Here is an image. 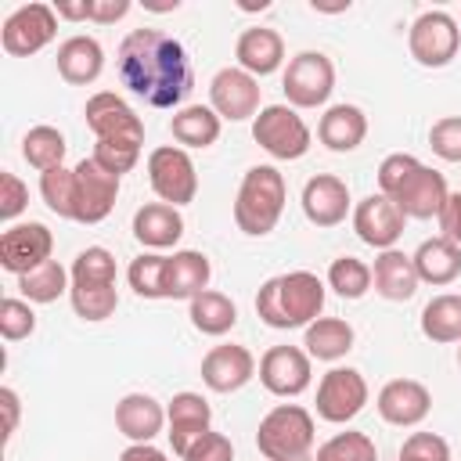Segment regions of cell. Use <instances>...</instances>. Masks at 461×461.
I'll return each instance as SVG.
<instances>
[{
  "instance_id": "obj_1",
  "label": "cell",
  "mask_w": 461,
  "mask_h": 461,
  "mask_svg": "<svg viewBox=\"0 0 461 461\" xmlns=\"http://www.w3.org/2000/svg\"><path fill=\"white\" fill-rule=\"evenodd\" d=\"M115 68L122 86L151 108H176L194 86L184 43L162 29H130L119 43Z\"/></svg>"
},
{
  "instance_id": "obj_2",
  "label": "cell",
  "mask_w": 461,
  "mask_h": 461,
  "mask_svg": "<svg viewBox=\"0 0 461 461\" xmlns=\"http://www.w3.org/2000/svg\"><path fill=\"white\" fill-rule=\"evenodd\" d=\"M328 285L310 274V270H288L259 285L256 292V313L267 328L292 331V328H310L321 310H324Z\"/></svg>"
},
{
  "instance_id": "obj_3",
  "label": "cell",
  "mask_w": 461,
  "mask_h": 461,
  "mask_svg": "<svg viewBox=\"0 0 461 461\" xmlns=\"http://www.w3.org/2000/svg\"><path fill=\"white\" fill-rule=\"evenodd\" d=\"M68 274H72L68 299H72L76 317H83V321H108L115 313V306H119L115 256L104 245H90V249H83L72 259Z\"/></svg>"
},
{
  "instance_id": "obj_4",
  "label": "cell",
  "mask_w": 461,
  "mask_h": 461,
  "mask_svg": "<svg viewBox=\"0 0 461 461\" xmlns=\"http://www.w3.org/2000/svg\"><path fill=\"white\" fill-rule=\"evenodd\" d=\"M285 202H288L285 173L277 166H249L238 184V198H234L238 230L249 238L270 234L285 212Z\"/></svg>"
},
{
  "instance_id": "obj_5",
  "label": "cell",
  "mask_w": 461,
  "mask_h": 461,
  "mask_svg": "<svg viewBox=\"0 0 461 461\" xmlns=\"http://www.w3.org/2000/svg\"><path fill=\"white\" fill-rule=\"evenodd\" d=\"M256 447L267 461H299L313 447V414L299 403H277L256 429Z\"/></svg>"
},
{
  "instance_id": "obj_6",
  "label": "cell",
  "mask_w": 461,
  "mask_h": 461,
  "mask_svg": "<svg viewBox=\"0 0 461 461\" xmlns=\"http://www.w3.org/2000/svg\"><path fill=\"white\" fill-rule=\"evenodd\" d=\"M252 140L277 162H295L310 151L313 137L292 104H263L252 119Z\"/></svg>"
},
{
  "instance_id": "obj_7",
  "label": "cell",
  "mask_w": 461,
  "mask_h": 461,
  "mask_svg": "<svg viewBox=\"0 0 461 461\" xmlns=\"http://www.w3.org/2000/svg\"><path fill=\"white\" fill-rule=\"evenodd\" d=\"M281 90L288 97V104L299 112V108H321L328 104L331 90H335V65L328 54L321 50H299L285 76H281Z\"/></svg>"
},
{
  "instance_id": "obj_8",
  "label": "cell",
  "mask_w": 461,
  "mask_h": 461,
  "mask_svg": "<svg viewBox=\"0 0 461 461\" xmlns=\"http://www.w3.org/2000/svg\"><path fill=\"white\" fill-rule=\"evenodd\" d=\"M148 184L158 194V202L166 205H187L198 194V173L194 162L187 155V148L180 144H162L148 155Z\"/></svg>"
},
{
  "instance_id": "obj_9",
  "label": "cell",
  "mask_w": 461,
  "mask_h": 461,
  "mask_svg": "<svg viewBox=\"0 0 461 461\" xmlns=\"http://www.w3.org/2000/svg\"><path fill=\"white\" fill-rule=\"evenodd\" d=\"M411 58L425 68H443L461 47V25L447 11H421L407 29Z\"/></svg>"
},
{
  "instance_id": "obj_10",
  "label": "cell",
  "mask_w": 461,
  "mask_h": 461,
  "mask_svg": "<svg viewBox=\"0 0 461 461\" xmlns=\"http://www.w3.org/2000/svg\"><path fill=\"white\" fill-rule=\"evenodd\" d=\"M58 36V11L50 4H22L14 7L7 18H4V29H0V47L11 54V58H29V54H40L50 40Z\"/></svg>"
},
{
  "instance_id": "obj_11",
  "label": "cell",
  "mask_w": 461,
  "mask_h": 461,
  "mask_svg": "<svg viewBox=\"0 0 461 461\" xmlns=\"http://www.w3.org/2000/svg\"><path fill=\"white\" fill-rule=\"evenodd\" d=\"M76 173V202H72V220L76 223H101L112 209H115V198H119V184L122 176L108 173L104 166H97L90 155L79 158L72 166Z\"/></svg>"
},
{
  "instance_id": "obj_12",
  "label": "cell",
  "mask_w": 461,
  "mask_h": 461,
  "mask_svg": "<svg viewBox=\"0 0 461 461\" xmlns=\"http://www.w3.org/2000/svg\"><path fill=\"white\" fill-rule=\"evenodd\" d=\"M367 382L357 367H331L317 382V418L331 425L353 421L367 407Z\"/></svg>"
},
{
  "instance_id": "obj_13",
  "label": "cell",
  "mask_w": 461,
  "mask_h": 461,
  "mask_svg": "<svg viewBox=\"0 0 461 461\" xmlns=\"http://www.w3.org/2000/svg\"><path fill=\"white\" fill-rule=\"evenodd\" d=\"M259 79L249 76L245 68L238 65H227L220 68L212 79H209V108L227 119V122H245V119H256L259 115Z\"/></svg>"
},
{
  "instance_id": "obj_14",
  "label": "cell",
  "mask_w": 461,
  "mask_h": 461,
  "mask_svg": "<svg viewBox=\"0 0 461 461\" xmlns=\"http://www.w3.org/2000/svg\"><path fill=\"white\" fill-rule=\"evenodd\" d=\"M54 252V234L47 223H11L4 234H0V267L14 277L43 267Z\"/></svg>"
},
{
  "instance_id": "obj_15",
  "label": "cell",
  "mask_w": 461,
  "mask_h": 461,
  "mask_svg": "<svg viewBox=\"0 0 461 461\" xmlns=\"http://www.w3.org/2000/svg\"><path fill=\"white\" fill-rule=\"evenodd\" d=\"M86 126L94 133V140H133L144 144V122L140 115L112 90H97L86 97Z\"/></svg>"
},
{
  "instance_id": "obj_16",
  "label": "cell",
  "mask_w": 461,
  "mask_h": 461,
  "mask_svg": "<svg viewBox=\"0 0 461 461\" xmlns=\"http://www.w3.org/2000/svg\"><path fill=\"white\" fill-rule=\"evenodd\" d=\"M403 223H407L403 209L389 194H382V191L378 194H367V198H360L353 205V230H357V238L364 245L378 249V252L396 249V241L403 234Z\"/></svg>"
},
{
  "instance_id": "obj_17",
  "label": "cell",
  "mask_w": 461,
  "mask_h": 461,
  "mask_svg": "<svg viewBox=\"0 0 461 461\" xmlns=\"http://www.w3.org/2000/svg\"><path fill=\"white\" fill-rule=\"evenodd\" d=\"M313 367H310V353L299 346H270L259 357V382L267 393L274 396H299L310 389Z\"/></svg>"
},
{
  "instance_id": "obj_18",
  "label": "cell",
  "mask_w": 461,
  "mask_h": 461,
  "mask_svg": "<svg viewBox=\"0 0 461 461\" xmlns=\"http://www.w3.org/2000/svg\"><path fill=\"white\" fill-rule=\"evenodd\" d=\"M375 407L382 414V421L396 425V429H414L429 418L432 411V393L425 382L418 378H393L378 389L375 396Z\"/></svg>"
},
{
  "instance_id": "obj_19",
  "label": "cell",
  "mask_w": 461,
  "mask_h": 461,
  "mask_svg": "<svg viewBox=\"0 0 461 461\" xmlns=\"http://www.w3.org/2000/svg\"><path fill=\"white\" fill-rule=\"evenodd\" d=\"M252 375H256V357L238 342L212 346L202 357V382L212 393H238L241 385L252 382Z\"/></svg>"
},
{
  "instance_id": "obj_20",
  "label": "cell",
  "mask_w": 461,
  "mask_h": 461,
  "mask_svg": "<svg viewBox=\"0 0 461 461\" xmlns=\"http://www.w3.org/2000/svg\"><path fill=\"white\" fill-rule=\"evenodd\" d=\"M349 212V187L335 173H317L303 184V216L313 227H339Z\"/></svg>"
},
{
  "instance_id": "obj_21",
  "label": "cell",
  "mask_w": 461,
  "mask_h": 461,
  "mask_svg": "<svg viewBox=\"0 0 461 461\" xmlns=\"http://www.w3.org/2000/svg\"><path fill=\"white\" fill-rule=\"evenodd\" d=\"M209 425H212V407H209V400L202 393H176L166 403V429H169L166 436H169L176 457H184L187 447L202 432H209Z\"/></svg>"
},
{
  "instance_id": "obj_22",
  "label": "cell",
  "mask_w": 461,
  "mask_h": 461,
  "mask_svg": "<svg viewBox=\"0 0 461 461\" xmlns=\"http://www.w3.org/2000/svg\"><path fill=\"white\" fill-rule=\"evenodd\" d=\"M447 194H450V187H447L443 173L421 162V166L411 173V180L396 191L393 202H396V205L403 209V216H411V220H432V216H439Z\"/></svg>"
},
{
  "instance_id": "obj_23",
  "label": "cell",
  "mask_w": 461,
  "mask_h": 461,
  "mask_svg": "<svg viewBox=\"0 0 461 461\" xmlns=\"http://www.w3.org/2000/svg\"><path fill=\"white\" fill-rule=\"evenodd\" d=\"M234 58H238V68H245L249 76L263 79V76H274L281 65H285V40L277 29H267V25H252L238 36L234 43Z\"/></svg>"
},
{
  "instance_id": "obj_24",
  "label": "cell",
  "mask_w": 461,
  "mask_h": 461,
  "mask_svg": "<svg viewBox=\"0 0 461 461\" xmlns=\"http://www.w3.org/2000/svg\"><path fill=\"white\" fill-rule=\"evenodd\" d=\"M115 429L130 443H151L166 429V407L151 393H126L115 403Z\"/></svg>"
},
{
  "instance_id": "obj_25",
  "label": "cell",
  "mask_w": 461,
  "mask_h": 461,
  "mask_svg": "<svg viewBox=\"0 0 461 461\" xmlns=\"http://www.w3.org/2000/svg\"><path fill=\"white\" fill-rule=\"evenodd\" d=\"M133 238L151 249V252H162V249H173L180 238H184V216L176 205H166V202H148L133 212Z\"/></svg>"
},
{
  "instance_id": "obj_26",
  "label": "cell",
  "mask_w": 461,
  "mask_h": 461,
  "mask_svg": "<svg viewBox=\"0 0 461 461\" xmlns=\"http://www.w3.org/2000/svg\"><path fill=\"white\" fill-rule=\"evenodd\" d=\"M371 285L382 299L389 303H407L414 292H418V270H414V259L403 252V249H385L375 256V267H371Z\"/></svg>"
},
{
  "instance_id": "obj_27",
  "label": "cell",
  "mask_w": 461,
  "mask_h": 461,
  "mask_svg": "<svg viewBox=\"0 0 461 461\" xmlns=\"http://www.w3.org/2000/svg\"><path fill=\"white\" fill-rule=\"evenodd\" d=\"M317 137H321V144L328 151H339V155L360 148L364 137H367V115H364V108L346 104V101L324 108V115L317 122Z\"/></svg>"
},
{
  "instance_id": "obj_28",
  "label": "cell",
  "mask_w": 461,
  "mask_h": 461,
  "mask_svg": "<svg viewBox=\"0 0 461 461\" xmlns=\"http://www.w3.org/2000/svg\"><path fill=\"white\" fill-rule=\"evenodd\" d=\"M209 277H212V267L205 252L180 249L166 256V299H194L209 288Z\"/></svg>"
},
{
  "instance_id": "obj_29",
  "label": "cell",
  "mask_w": 461,
  "mask_h": 461,
  "mask_svg": "<svg viewBox=\"0 0 461 461\" xmlns=\"http://www.w3.org/2000/svg\"><path fill=\"white\" fill-rule=\"evenodd\" d=\"M104 72V47L94 36H68L58 47V76L72 86H86Z\"/></svg>"
},
{
  "instance_id": "obj_30",
  "label": "cell",
  "mask_w": 461,
  "mask_h": 461,
  "mask_svg": "<svg viewBox=\"0 0 461 461\" xmlns=\"http://www.w3.org/2000/svg\"><path fill=\"white\" fill-rule=\"evenodd\" d=\"M414 259V270H418V281L425 285H450L461 277V245L447 241V238H429L418 245V252L411 256Z\"/></svg>"
},
{
  "instance_id": "obj_31",
  "label": "cell",
  "mask_w": 461,
  "mask_h": 461,
  "mask_svg": "<svg viewBox=\"0 0 461 461\" xmlns=\"http://www.w3.org/2000/svg\"><path fill=\"white\" fill-rule=\"evenodd\" d=\"M223 119L209 104H184L169 119V133L180 148H212L220 140Z\"/></svg>"
},
{
  "instance_id": "obj_32",
  "label": "cell",
  "mask_w": 461,
  "mask_h": 461,
  "mask_svg": "<svg viewBox=\"0 0 461 461\" xmlns=\"http://www.w3.org/2000/svg\"><path fill=\"white\" fill-rule=\"evenodd\" d=\"M353 324L342 321V317H317L306 335H303V346L310 353V360H324V364H335L342 360L349 349H353Z\"/></svg>"
},
{
  "instance_id": "obj_33",
  "label": "cell",
  "mask_w": 461,
  "mask_h": 461,
  "mask_svg": "<svg viewBox=\"0 0 461 461\" xmlns=\"http://www.w3.org/2000/svg\"><path fill=\"white\" fill-rule=\"evenodd\" d=\"M421 335L429 342H439V346H450V342H461V295L457 292H443V295H432L421 310Z\"/></svg>"
},
{
  "instance_id": "obj_34",
  "label": "cell",
  "mask_w": 461,
  "mask_h": 461,
  "mask_svg": "<svg viewBox=\"0 0 461 461\" xmlns=\"http://www.w3.org/2000/svg\"><path fill=\"white\" fill-rule=\"evenodd\" d=\"M187 317H191V324H194L202 335L220 339V335H227V331L238 324V306L230 303V295L205 288L202 295H194V299H191Z\"/></svg>"
},
{
  "instance_id": "obj_35",
  "label": "cell",
  "mask_w": 461,
  "mask_h": 461,
  "mask_svg": "<svg viewBox=\"0 0 461 461\" xmlns=\"http://www.w3.org/2000/svg\"><path fill=\"white\" fill-rule=\"evenodd\" d=\"M68 288H72V274L58 259H47L43 267H36V270L18 277V292L29 303H58Z\"/></svg>"
},
{
  "instance_id": "obj_36",
  "label": "cell",
  "mask_w": 461,
  "mask_h": 461,
  "mask_svg": "<svg viewBox=\"0 0 461 461\" xmlns=\"http://www.w3.org/2000/svg\"><path fill=\"white\" fill-rule=\"evenodd\" d=\"M65 148H68V144H65V133L54 130V126H32V130L22 137V158H25L32 169H40V173L65 166Z\"/></svg>"
},
{
  "instance_id": "obj_37",
  "label": "cell",
  "mask_w": 461,
  "mask_h": 461,
  "mask_svg": "<svg viewBox=\"0 0 461 461\" xmlns=\"http://www.w3.org/2000/svg\"><path fill=\"white\" fill-rule=\"evenodd\" d=\"M126 281L140 299H166V256L162 252H140L126 267Z\"/></svg>"
},
{
  "instance_id": "obj_38",
  "label": "cell",
  "mask_w": 461,
  "mask_h": 461,
  "mask_svg": "<svg viewBox=\"0 0 461 461\" xmlns=\"http://www.w3.org/2000/svg\"><path fill=\"white\" fill-rule=\"evenodd\" d=\"M328 288L342 299H364L371 292V267L357 256H339L328 267Z\"/></svg>"
},
{
  "instance_id": "obj_39",
  "label": "cell",
  "mask_w": 461,
  "mask_h": 461,
  "mask_svg": "<svg viewBox=\"0 0 461 461\" xmlns=\"http://www.w3.org/2000/svg\"><path fill=\"white\" fill-rule=\"evenodd\" d=\"M317 461H378V447L367 432L346 429L317 447Z\"/></svg>"
},
{
  "instance_id": "obj_40",
  "label": "cell",
  "mask_w": 461,
  "mask_h": 461,
  "mask_svg": "<svg viewBox=\"0 0 461 461\" xmlns=\"http://www.w3.org/2000/svg\"><path fill=\"white\" fill-rule=\"evenodd\" d=\"M40 198L43 205L61 216V220H72V202H76V173L68 166H58V169H47L40 173Z\"/></svg>"
},
{
  "instance_id": "obj_41",
  "label": "cell",
  "mask_w": 461,
  "mask_h": 461,
  "mask_svg": "<svg viewBox=\"0 0 461 461\" xmlns=\"http://www.w3.org/2000/svg\"><path fill=\"white\" fill-rule=\"evenodd\" d=\"M140 148H144V144H133V140H94L90 158H94L97 166H104L108 173L122 176V173H130V169L140 162Z\"/></svg>"
},
{
  "instance_id": "obj_42",
  "label": "cell",
  "mask_w": 461,
  "mask_h": 461,
  "mask_svg": "<svg viewBox=\"0 0 461 461\" xmlns=\"http://www.w3.org/2000/svg\"><path fill=\"white\" fill-rule=\"evenodd\" d=\"M36 331V313H32V303L29 299H14L7 295L0 303V335L7 342H22Z\"/></svg>"
},
{
  "instance_id": "obj_43",
  "label": "cell",
  "mask_w": 461,
  "mask_h": 461,
  "mask_svg": "<svg viewBox=\"0 0 461 461\" xmlns=\"http://www.w3.org/2000/svg\"><path fill=\"white\" fill-rule=\"evenodd\" d=\"M418 166H421V162H418L414 155H407V151H393V155H385L382 166H378V191L389 194V198H396V191L411 180V173H414Z\"/></svg>"
},
{
  "instance_id": "obj_44",
  "label": "cell",
  "mask_w": 461,
  "mask_h": 461,
  "mask_svg": "<svg viewBox=\"0 0 461 461\" xmlns=\"http://www.w3.org/2000/svg\"><path fill=\"white\" fill-rule=\"evenodd\" d=\"M429 148L443 162H461V115H443L429 130Z\"/></svg>"
},
{
  "instance_id": "obj_45",
  "label": "cell",
  "mask_w": 461,
  "mask_h": 461,
  "mask_svg": "<svg viewBox=\"0 0 461 461\" xmlns=\"http://www.w3.org/2000/svg\"><path fill=\"white\" fill-rule=\"evenodd\" d=\"M396 461H450V447L436 432H411L403 439Z\"/></svg>"
},
{
  "instance_id": "obj_46",
  "label": "cell",
  "mask_w": 461,
  "mask_h": 461,
  "mask_svg": "<svg viewBox=\"0 0 461 461\" xmlns=\"http://www.w3.org/2000/svg\"><path fill=\"white\" fill-rule=\"evenodd\" d=\"M29 205V187L22 184V176H14L11 169L0 173V220L11 223L14 216H22Z\"/></svg>"
},
{
  "instance_id": "obj_47",
  "label": "cell",
  "mask_w": 461,
  "mask_h": 461,
  "mask_svg": "<svg viewBox=\"0 0 461 461\" xmlns=\"http://www.w3.org/2000/svg\"><path fill=\"white\" fill-rule=\"evenodd\" d=\"M180 461H234V447H230V439L223 432H212L209 429V432H202L187 447V454Z\"/></svg>"
},
{
  "instance_id": "obj_48",
  "label": "cell",
  "mask_w": 461,
  "mask_h": 461,
  "mask_svg": "<svg viewBox=\"0 0 461 461\" xmlns=\"http://www.w3.org/2000/svg\"><path fill=\"white\" fill-rule=\"evenodd\" d=\"M436 220H439V238L461 245V191H450L447 194V202H443V209H439Z\"/></svg>"
},
{
  "instance_id": "obj_49",
  "label": "cell",
  "mask_w": 461,
  "mask_h": 461,
  "mask_svg": "<svg viewBox=\"0 0 461 461\" xmlns=\"http://www.w3.org/2000/svg\"><path fill=\"white\" fill-rule=\"evenodd\" d=\"M126 14H130V0H90V22L97 25H115Z\"/></svg>"
},
{
  "instance_id": "obj_50",
  "label": "cell",
  "mask_w": 461,
  "mask_h": 461,
  "mask_svg": "<svg viewBox=\"0 0 461 461\" xmlns=\"http://www.w3.org/2000/svg\"><path fill=\"white\" fill-rule=\"evenodd\" d=\"M0 403H4V414H7V425H4V436L11 439V436L18 432V414H22V400H18V393H14L11 385H4V389H0Z\"/></svg>"
},
{
  "instance_id": "obj_51",
  "label": "cell",
  "mask_w": 461,
  "mask_h": 461,
  "mask_svg": "<svg viewBox=\"0 0 461 461\" xmlns=\"http://www.w3.org/2000/svg\"><path fill=\"white\" fill-rule=\"evenodd\" d=\"M119 461H169L158 447H151V443H130L122 454H119Z\"/></svg>"
},
{
  "instance_id": "obj_52",
  "label": "cell",
  "mask_w": 461,
  "mask_h": 461,
  "mask_svg": "<svg viewBox=\"0 0 461 461\" xmlns=\"http://www.w3.org/2000/svg\"><path fill=\"white\" fill-rule=\"evenodd\" d=\"M58 18H68V22H86L90 18V0H58L54 4Z\"/></svg>"
},
{
  "instance_id": "obj_53",
  "label": "cell",
  "mask_w": 461,
  "mask_h": 461,
  "mask_svg": "<svg viewBox=\"0 0 461 461\" xmlns=\"http://www.w3.org/2000/svg\"><path fill=\"white\" fill-rule=\"evenodd\" d=\"M457 367H461V346H457Z\"/></svg>"
}]
</instances>
